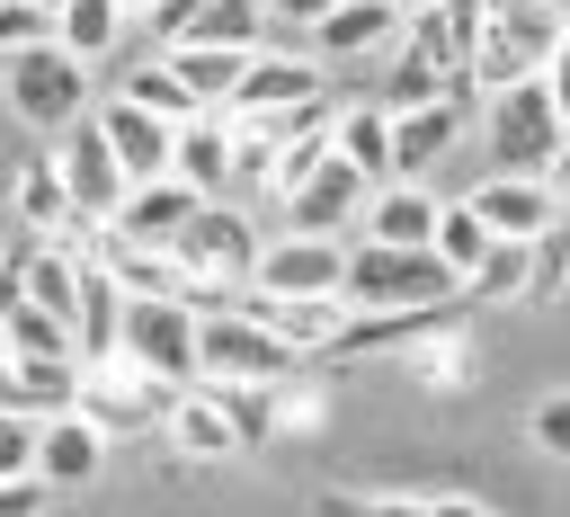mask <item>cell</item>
Masks as SVG:
<instances>
[{
  "label": "cell",
  "mask_w": 570,
  "mask_h": 517,
  "mask_svg": "<svg viewBox=\"0 0 570 517\" xmlns=\"http://www.w3.org/2000/svg\"><path fill=\"white\" fill-rule=\"evenodd\" d=\"M214 392H223V410H232L240 446L276 437V419H285V383H214Z\"/></svg>",
  "instance_id": "cell-34"
},
{
  "label": "cell",
  "mask_w": 570,
  "mask_h": 517,
  "mask_svg": "<svg viewBox=\"0 0 570 517\" xmlns=\"http://www.w3.org/2000/svg\"><path fill=\"white\" fill-rule=\"evenodd\" d=\"M481 9H490V27H499L525 62H552V45H561V27H570L552 0H481Z\"/></svg>",
  "instance_id": "cell-30"
},
{
  "label": "cell",
  "mask_w": 570,
  "mask_h": 517,
  "mask_svg": "<svg viewBox=\"0 0 570 517\" xmlns=\"http://www.w3.org/2000/svg\"><path fill=\"white\" fill-rule=\"evenodd\" d=\"M267 27H276V9H267V0H196V18H187V36H178V45H240V53H258V45H267Z\"/></svg>",
  "instance_id": "cell-27"
},
{
  "label": "cell",
  "mask_w": 570,
  "mask_h": 517,
  "mask_svg": "<svg viewBox=\"0 0 570 517\" xmlns=\"http://www.w3.org/2000/svg\"><path fill=\"white\" fill-rule=\"evenodd\" d=\"M258 294H338L347 285V241L338 232H285L258 250Z\"/></svg>",
  "instance_id": "cell-9"
},
{
  "label": "cell",
  "mask_w": 570,
  "mask_h": 517,
  "mask_svg": "<svg viewBox=\"0 0 570 517\" xmlns=\"http://www.w3.org/2000/svg\"><path fill=\"white\" fill-rule=\"evenodd\" d=\"M9 196H18V223H27V232H71V223H80L71 178H62V160H53V152H45V160H27Z\"/></svg>",
  "instance_id": "cell-26"
},
{
  "label": "cell",
  "mask_w": 570,
  "mask_h": 517,
  "mask_svg": "<svg viewBox=\"0 0 570 517\" xmlns=\"http://www.w3.org/2000/svg\"><path fill=\"white\" fill-rule=\"evenodd\" d=\"M125 303H134V294L116 285V267L89 258V267H80V312H71V339H80L89 365H107V357L125 348Z\"/></svg>",
  "instance_id": "cell-19"
},
{
  "label": "cell",
  "mask_w": 570,
  "mask_h": 517,
  "mask_svg": "<svg viewBox=\"0 0 570 517\" xmlns=\"http://www.w3.org/2000/svg\"><path fill=\"white\" fill-rule=\"evenodd\" d=\"M160 53H169V71H178L205 107H232V89H240V71H249L240 45H160Z\"/></svg>",
  "instance_id": "cell-28"
},
{
  "label": "cell",
  "mask_w": 570,
  "mask_h": 517,
  "mask_svg": "<svg viewBox=\"0 0 570 517\" xmlns=\"http://www.w3.org/2000/svg\"><path fill=\"white\" fill-rule=\"evenodd\" d=\"M125 27H134V0H71V9L53 18V36H62L80 62H107Z\"/></svg>",
  "instance_id": "cell-29"
},
{
  "label": "cell",
  "mask_w": 570,
  "mask_h": 517,
  "mask_svg": "<svg viewBox=\"0 0 570 517\" xmlns=\"http://www.w3.org/2000/svg\"><path fill=\"white\" fill-rule=\"evenodd\" d=\"M0 89H9L18 125H36V134H71V125L98 107V98H89V62H80L62 36H45V45L9 53V62H0Z\"/></svg>",
  "instance_id": "cell-4"
},
{
  "label": "cell",
  "mask_w": 570,
  "mask_h": 517,
  "mask_svg": "<svg viewBox=\"0 0 570 517\" xmlns=\"http://www.w3.org/2000/svg\"><path fill=\"white\" fill-rule=\"evenodd\" d=\"M330 134H338V152H347L374 187H392V178H401V152H392V107H383V98L338 107V125H330Z\"/></svg>",
  "instance_id": "cell-25"
},
{
  "label": "cell",
  "mask_w": 570,
  "mask_h": 517,
  "mask_svg": "<svg viewBox=\"0 0 570 517\" xmlns=\"http://www.w3.org/2000/svg\"><path fill=\"white\" fill-rule=\"evenodd\" d=\"M338 294H347L356 312H410V303H463V276H454L436 250H410V241H356Z\"/></svg>",
  "instance_id": "cell-3"
},
{
  "label": "cell",
  "mask_w": 570,
  "mask_h": 517,
  "mask_svg": "<svg viewBox=\"0 0 570 517\" xmlns=\"http://www.w3.org/2000/svg\"><path fill=\"white\" fill-rule=\"evenodd\" d=\"M36 455H45V419L27 401H0V481L36 472Z\"/></svg>",
  "instance_id": "cell-35"
},
{
  "label": "cell",
  "mask_w": 570,
  "mask_h": 517,
  "mask_svg": "<svg viewBox=\"0 0 570 517\" xmlns=\"http://www.w3.org/2000/svg\"><path fill=\"white\" fill-rule=\"evenodd\" d=\"M543 187H552V196H561V214H570V143L552 152V169H543Z\"/></svg>",
  "instance_id": "cell-44"
},
{
  "label": "cell",
  "mask_w": 570,
  "mask_h": 517,
  "mask_svg": "<svg viewBox=\"0 0 570 517\" xmlns=\"http://www.w3.org/2000/svg\"><path fill=\"white\" fill-rule=\"evenodd\" d=\"M98 125H107V143H116V160L134 169V187H142V178H169V169H178V116H160V107H142L134 89H116V98H98Z\"/></svg>",
  "instance_id": "cell-10"
},
{
  "label": "cell",
  "mask_w": 570,
  "mask_h": 517,
  "mask_svg": "<svg viewBox=\"0 0 570 517\" xmlns=\"http://www.w3.org/2000/svg\"><path fill=\"white\" fill-rule=\"evenodd\" d=\"M525 437H534L552 464H570V392H543V401L525 410Z\"/></svg>",
  "instance_id": "cell-39"
},
{
  "label": "cell",
  "mask_w": 570,
  "mask_h": 517,
  "mask_svg": "<svg viewBox=\"0 0 570 517\" xmlns=\"http://www.w3.org/2000/svg\"><path fill=\"white\" fill-rule=\"evenodd\" d=\"M374 517H436V499H374Z\"/></svg>",
  "instance_id": "cell-45"
},
{
  "label": "cell",
  "mask_w": 570,
  "mask_h": 517,
  "mask_svg": "<svg viewBox=\"0 0 570 517\" xmlns=\"http://www.w3.org/2000/svg\"><path fill=\"white\" fill-rule=\"evenodd\" d=\"M463 294H472V303H525V294H534V241H499V250L472 267Z\"/></svg>",
  "instance_id": "cell-33"
},
{
  "label": "cell",
  "mask_w": 570,
  "mask_h": 517,
  "mask_svg": "<svg viewBox=\"0 0 570 517\" xmlns=\"http://www.w3.org/2000/svg\"><path fill=\"white\" fill-rule=\"evenodd\" d=\"M543 80H552V98H561V116H570V27H561V45H552V62H543Z\"/></svg>",
  "instance_id": "cell-42"
},
{
  "label": "cell",
  "mask_w": 570,
  "mask_h": 517,
  "mask_svg": "<svg viewBox=\"0 0 570 517\" xmlns=\"http://www.w3.org/2000/svg\"><path fill=\"white\" fill-rule=\"evenodd\" d=\"M454 312H463V303H410V312H347V330H338V348H330V357H374V348H419V339H436V330H454Z\"/></svg>",
  "instance_id": "cell-20"
},
{
  "label": "cell",
  "mask_w": 570,
  "mask_h": 517,
  "mask_svg": "<svg viewBox=\"0 0 570 517\" xmlns=\"http://www.w3.org/2000/svg\"><path fill=\"white\" fill-rule=\"evenodd\" d=\"M436 223H445V205H436L419 178H392V187H374V205H365V241H410V250H436Z\"/></svg>",
  "instance_id": "cell-22"
},
{
  "label": "cell",
  "mask_w": 570,
  "mask_h": 517,
  "mask_svg": "<svg viewBox=\"0 0 570 517\" xmlns=\"http://www.w3.org/2000/svg\"><path fill=\"white\" fill-rule=\"evenodd\" d=\"M365 205H374V178H365L347 152H330V160L285 196V232H338V223H365Z\"/></svg>",
  "instance_id": "cell-11"
},
{
  "label": "cell",
  "mask_w": 570,
  "mask_h": 517,
  "mask_svg": "<svg viewBox=\"0 0 570 517\" xmlns=\"http://www.w3.org/2000/svg\"><path fill=\"white\" fill-rule=\"evenodd\" d=\"M481 143H490V169L543 178V169H552V152L570 143V116H561L552 80H543V71H525V80L490 89V107H481Z\"/></svg>",
  "instance_id": "cell-2"
},
{
  "label": "cell",
  "mask_w": 570,
  "mask_h": 517,
  "mask_svg": "<svg viewBox=\"0 0 570 517\" xmlns=\"http://www.w3.org/2000/svg\"><path fill=\"white\" fill-rule=\"evenodd\" d=\"M45 36H53V9H36V0H0V62L27 53V45H45Z\"/></svg>",
  "instance_id": "cell-38"
},
{
  "label": "cell",
  "mask_w": 570,
  "mask_h": 517,
  "mask_svg": "<svg viewBox=\"0 0 570 517\" xmlns=\"http://www.w3.org/2000/svg\"><path fill=\"white\" fill-rule=\"evenodd\" d=\"M294 365H303V348L276 339L267 321H249L240 303L205 312V383H294Z\"/></svg>",
  "instance_id": "cell-6"
},
{
  "label": "cell",
  "mask_w": 570,
  "mask_h": 517,
  "mask_svg": "<svg viewBox=\"0 0 570 517\" xmlns=\"http://www.w3.org/2000/svg\"><path fill=\"white\" fill-rule=\"evenodd\" d=\"M36 9H53V18H62V9H71V0H36Z\"/></svg>",
  "instance_id": "cell-49"
},
{
  "label": "cell",
  "mask_w": 570,
  "mask_h": 517,
  "mask_svg": "<svg viewBox=\"0 0 570 517\" xmlns=\"http://www.w3.org/2000/svg\"><path fill=\"white\" fill-rule=\"evenodd\" d=\"M481 36H490V9H481V0H436V9H419V18L401 27V45H410V53H428L436 71H454V80H472Z\"/></svg>",
  "instance_id": "cell-14"
},
{
  "label": "cell",
  "mask_w": 570,
  "mask_h": 517,
  "mask_svg": "<svg viewBox=\"0 0 570 517\" xmlns=\"http://www.w3.org/2000/svg\"><path fill=\"white\" fill-rule=\"evenodd\" d=\"M89 383V357H18V401L45 419V410H71Z\"/></svg>",
  "instance_id": "cell-31"
},
{
  "label": "cell",
  "mask_w": 570,
  "mask_h": 517,
  "mask_svg": "<svg viewBox=\"0 0 570 517\" xmlns=\"http://www.w3.org/2000/svg\"><path fill=\"white\" fill-rule=\"evenodd\" d=\"M116 357H134L142 374H160V383L187 392V383H205V312L196 303H169V294H134Z\"/></svg>",
  "instance_id": "cell-5"
},
{
  "label": "cell",
  "mask_w": 570,
  "mask_h": 517,
  "mask_svg": "<svg viewBox=\"0 0 570 517\" xmlns=\"http://www.w3.org/2000/svg\"><path fill=\"white\" fill-rule=\"evenodd\" d=\"M71 410H89L107 437H142V428H169L178 383L142 374L134 357H107V365H89V383H80V401H71Z\"/></svg>",
  "instance_id": "cell-7"
},
{
  "label": "cell",
  "mask_w": 570,
  "mask_h": 517,
  "mask_svg": "<svg viewBox=\"0 0 570 517\" xmlns=\"http://www.w3.org/2000/svg\"><path fill=\"white\" fill-rule=\"evenodd\" d=\"M98 464H107V428H98L89 410H45V455H36V472H45L53 490H80V481H98Z\"/></svg>",
  "instance_id": "cell-18"
},
{
  "label": "cell",
  "mask_w": 570,
  "mask_h": 517,
  "mask_svg": "<svg viewBox=\"0 0 570 517\" xmlns=\"http://www.w3.org/2000/svg\"><path fill=\"white\" fill-rule=\"evenodd\" d=\"M178 178H187L196 196L240 187V125H232V107H205V116L178 125Z\"/></svg>",
  "instance_id": "cell-15"
},
{
  "label": "cell",
  "mask_w": 570,
  "mask_h": 517,
  "mask_svg": "<svg viewBox=\"0 0 570 517\" xmlns=\"http://www.w3.org/2000/svg\"><path fill=\"white\" fill-rule=\"evenodd\" d=\"M125 89H134L142 107H160V116H178V125H187V116H205V98H196V89H187V80L169 71V53H160V62H142V71L125 80Z\"/></svg>",
  "instance_id": "cell-36"
},
{
  "label": "cell",
  "mask_w": 570,
  "mask_h": 517,
  "mask_svg": "<svg viewBox=\"0 0 570 517\" xmlns=\"http://www.w3.org/2000/svg\"><path fill=\"white\" fill-rule=\"evenodd\" d=\"M561 294H570V214L534 241V294L525 303H561Z\"/></svg>",
  "instance_id": "cell-37"
},
{
  "label": "cell",
  "mask_w": 570,
  "mask_h": 517,
  "mask_svg": "<svg viewBox=\"0 0 570 517\" xmlns=\"http://www.w3.org/2000/svg\"><path fill=\"white\" fill-rule=\"evenodd\" d=\"M472 205L490 214L499 241H543V232L561 223V196H552L543 178H517V169H490V178L472 187Z\"/></svg>",
  "instance_id": "cell-16"
},
{
  "label": "cell",
  "mask_w": 570,
  "mask_h": 517,
  "mask_svg": "<svg viewBox=\"0 0 570 517\" xmlns=\"http://www.w3.org/2000/svg\"><path fill=\"white\" fill-rule=\"evenodd\" d=\"M0 401H18V357H9V330H0Z\"/></svg>",
  "instance_id": "cell-46"
},
{
  "label": "cell",
  "mask_w": 570,
  "mask_h": 517,
  "mask_svg": "<svg viewBox=\"0 0 570 517\" xmlns=\"http://www.w3.org/2000/svg\"><path fill=\"white\" fill-rule=\"evenodd\" d=\"M463 134V89L454 98H428V107H392V152H401V178H419L436 152H454Z\"/></svg>",
  "instance_id": "cell-24"
},
{
  "label": "cell",
  "mask_w": 570,
  "mask_h": 517,
  "mask_svg": "<svg viewBox=\"0 0 570 517\" xmlns=\"http://www.w3.org/2000/svg\"><path fill=\"white\" fill-rule=\"evenodd\" d=\"M267 9H276V27H321L338 0H267Z\"/></svg>",
  "instance_id": "cell-41"
},
{
  "label": "cell",
  "mask_w": 570,
  "mask_h": 517,
  "mask_svg": "<svg viewBox=\"0 0 570 517\" xmlns=\"http://www.w3.org/2000/svg\"><path fill=\"white\" fill-rule=\"evenodd\" d=\"M294 107H321V53H249L240 89H232V116H294Z\"/></svg>",
  "instance_id": "cell-12"
},
{
  "label": "cell",
  "mask_w": 570,
  "mask_h": 517,
  "mask_svg": "<svg viewBox=\"0 0 570 517\" xmlns=\"http://www.w3.org/2000/svg\"><path fill=\"white\" fill-rule=\"evenodd\" d=\"M392 9H401V18H419V9H436V0H392Z\"/></svg>",
  "instance_id": "cell-48"
},
{
  "label": "cell",
  "mask_w": 570,
  "mask_h": 517,
  "mask_svg": "<svg viewBox=\"0 0 570 517\" xmlns=\"http://www.w3.org/2000/svg\"><path fill=\"white\" fill-rule=\"evenodd\" d=\"M240 312H249V321H267L276 339H294L303 357H330L356 303H347V294H258V285H240Z\"/></svg>",
  "instance_id": "cell-13"
},
{
  "label": "cell",
  "mask_w": 570,
  "mask_h": 517,
  "mask_svg": "<svg viewBox=\"0 0 570 517\" xmlns=\"http://www.w3.org/2000/svg\"><path fill=\"white\" fill-rule=\"evenodd\" d=\"M53 160H62V178H71V205H80V223H107V214L134 196V169L116 160V143H107L98 107H89L71 134H53Z\"/></svg>",
  "instance_id": "cell-8"
},
{
  "label": "cell",
  "mask_w": 570,
  "mask_h": 517,
  "mask_svg": "<svg viewBox=\"0 0 570 517\" xmlns=\"http://www.w3.org/2000/svg\"><path fill=\"white\" fill-rule=\"evenodd\" d=\"M196 205H205V196H196V187H187V178L169 169V178H142V187H134V196H125V205L107 214V232H125V241H151V250H169V241H178V232L196 223Z\"/></svg>",
  "instance_id": "cell-17"
},
{
  "label": "cell",
  "mask_w": 570,
  "mask_h": 517,
  "mask_svg": "<svg viewBox=\"0 0 570 517\" xmlns=\"http://www.w3.org/2000/svg\"><path fill=\"white\" fill-rule=\"evenodd\" d=\"M160 437H169L187 464H223V455H240V428H232V410H223V392H214V383H187Z\"/></svg>",
  "instance_id": "cell-21"
},
{
  "label": "cell",
  "mask_w": 570,
  "mask_h": 517,
  "mask_svg": "<svg viewBox=\"0 0 570 517\" xmlns=\"http://www.w3.org/2000/svg\"><path fill=\"white\" fill-rule=\"evenodd\" d=\"M410 18L392 9V0H338L321 27H312V53L321 62H347V53H374V45H392Z\"/></svg>",
  "instance_id": "cell-23"
},
{
  "label": "cell",
  "mask_w": 570,
  "mask_h": 517,
  "mask_svg": "<svg viewBox=\"0 0 570 517\" xmlns=\"http://www.w3.org/2000/svg\"><path fill=\"white\" fill-rule=\"evenodd\" d=\"M169 258H178V276H187V303H196V312H223V303H240V285L258 276V232H249L223 196H205L196 223L169 241Z\"/></svg>",
  "instance_id": "cell-1"
},
{
  "label": "cell",
  "mask_w": 570,
  "mask_h": 517,
  "mask_svg": "<svg viewBox=\"0 0 570 517\" xmlns=\"http://www.w3.org/2000/svg\"><path fill=\"white\" fill-rule=\"evenodd\" d=\"M490 250H499V232H490V214H481L472 196H463V205H445V223H436V258H445V267H454L463 285H472V267H481Z\"/></svg>",
  "instance_id": "cell-32"
},
{
  "label": "cell",
  "mask_w": 570,
  "mask_h": 517,
  "mask_svg": "<svg viewBox=\"0 0 570 517\" xmlns=\"http://www.w3.org/2000/svg\"><path fill=\"white\" fill-rule=\"evenodd\" d=\"M45 499H53V481H45V472H18V481H0V517H45Z\"/></svg>",
  "instance_id": "cell-40"
},
{
  "label": "cell",
  "mask_w": 570,
  "mask_h": 517,
  "mask_svg": "<svg viewBox=\"0 0 570 517\" xmlns=\"http://www.w3.org/2000/svg\"><path fill=\"white\" fill-rule=\"evenodd\" d=\"M312 508H321V517H374V499H356V490H321Z\"/></svg>",
  "instance_id": "cell-43"
},
{
  "label": "cell",
  "mask_w": 570,
  "mask_h": 517,
  "mask_svg": "<svg viewBox=\"0 0 570 517\" xmlns=\"http://www.w3.org/2000/svg\"><path fill=\"white\" fill-rule=\"evenodd\" d=\"M436 517H490L481 499H436Z\"/></svg>",
  "instance_id": "cell-47"
}]
</instances>
